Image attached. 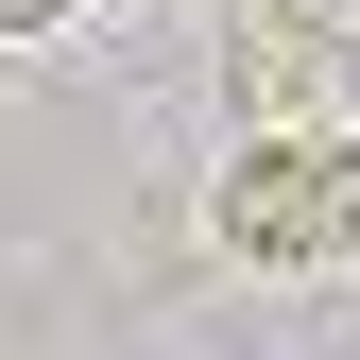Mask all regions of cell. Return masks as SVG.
Segmentation results:
<instances>
[{
  "label": "cell",
  "mask_w": 360,
  "mask_h": 360,
  "mask_svg": "<svg viewBox=\"0 0 360 360\" xmlns=\"http://www.w3.org/2000/svg\"><path fill=\"white\" fill-rule=\"evenodd\" d=\"M223 138L360 155V18L343 0H240L223 18Z\"/></svg>",
  "instance_id": "obj_1"
},
{
  "label": "cell",
  "mask_w": 360,
  "mask_h": 360,
  "mask_svg": "<svg viewBox=\"0 0 360 360\" xmlns=\"http://www.w3.org/2000/svg\"><path fill=\"white\" fill-rule=\"evenodd\" d=\"M206 240L240 257V275H326V257H360V155L223 138V172H206Z\"/></svg>",
  "instance_id": "obj_2"
},
{
  "label": "cell",
  "mask_w": 360,
  "mask_h": 360,
  "mask_svg": "<svg viewBox=\"0 0 360 360\" xmlns=\"http://www.w3.org/2000/svg\"><path fill=\"white\" fill-rule=\"evenodd\" d=\"M86 18V0H0V34H69Z\"/></svg>",
  "instance_id": "obj_3"
}]
</instances>
